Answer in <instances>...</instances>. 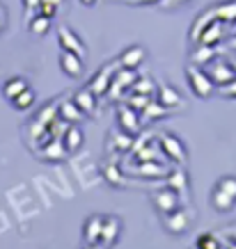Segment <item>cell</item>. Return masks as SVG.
I'll use <instances>...</instances> for the list:
<instances>
[{
	"instance_id": "42",
	"label": "cell",
	"mask_w": 236,
	"mask_h": 249,
	"mask_svg": "<svg viewBox=\"0 0 236 249\" xmlns=\"http://www.w3.org/2000/svg\"><path fill=\"white\" fill-rule=\"evenodd\" d=\"M41 2H51V5H55V7H60L64 0H41Z\"/></svg>"
},
{
	"instance_id": "12",
	"label": "cell",
	"mask_w": 236,
	"mask_h": 249,
	"mask_svg": "<svg viewBox=\"0 0 236 249\" xmlns=\"http://www.w3.org/2000/svg\"><path fill=\"white\" fill-rule=\"evenodd\" d=\"M209 78L214 80V85H227L229 80H234L236 78V71L229 67V64H225V62H216L214 67H211Z\"/></svg>"
},
{
	"instance_id": "14",
	"label": "cell",
	"mask_w": 236,
	"mask_h": 249,
	"mask_svg": "<svg viewBox=\"0 0 236 249\" xmlns=\"http://www.w3.org/2000/svg\"><path fill=\"white\" fill-rule=\"evenodd\" d=\"M62 144H64L67 153L78 151L83 146V130L78 128V126H67L64 135H62Z\"/></svg>"
},
{
	"instance_id": "25",
	"label": "cell",
	"mask_w": 236,
	"mask_h": 249,
	"mask_svg": "<svg viewBox=\"0 0 236 249\" xmlns=\"http://www.w3.org/2000/svg\"><path fill=\"white\" fill-rule=\"evenodd\" d=\"M163 114H168V107L160 106V103H154V101H149V103H147V107L142 110V119H145V121H152V119H158V117H163Z\"/></svg>"
},
{
	"instance_id": "44",
	"label": "cell",
	"mask_w": 236,
	"mask_h": 249,
	"mask_svg": "<svg viewBox=\"0 0 236 249\" xmlns=\"http://www.w3.org/2000/svg\"><path fill=\"white\" fill-rule=\"evenodd\" d=\"M232 69H234V71H236V60H234V62H232Z\"/></svg>"
},
{
	"instance_id": "38",
	"label": "cell",
	"mask_w": 236,
	"mask_h": 249,
	"mask_svg": "<svg viewBox=\"0 0 236 249\" xmlns=\"http://www.w3.org/2000/svg\"><path fill=\"white\" fill-rule=\"evenodd\" d=\"M7 30V9H5V5L0 2V35Z\"/></svg>"
},
{
	"instance_id": "27",
	"label": "cell",
	"mask_w": 236,
	"mask_h": 249,
	"mask_svg": "<svg viewBox=\"0 0 236 249\" xmlns=\"http://www.w3.org/2000/svg\"><path fill=\"white\" fill-rule=\"evenodd\" d=\"M131 91H133V94H147V96H152L154 83L149 78H136V83L131 85Z\"/></svg>"
},
{
	"instance_id": "22",
	"label": "cell",
	"mask_w": 236,
	"mask_h": 249,
	"mask_svg": "<svg viewBox=\"0 0 236 249\" xmlns=\"http://www.w3.org/2000/svg\"><path fill=\"white\" fill-rule=\"evenodd\" d=\"M110 142H113V149H117V151H131V146H133L131 135L124 133L122 128H115L113 133H110Z\"/></svg>"
},
{
	"instance_id": "41",
	"label": "cell",
	"mask_w": 236,
	"mask_h": 249,
	"mask_svg": "<svg viewBox=\"0 0 236 249\" xmlns=\"http://www.w3.org/2000/svg\"><path fill=\"white\" fill-rule=\"evenodd\" d=\"M131 2H138V5H152V2H158V0H131Z\"/></svg>"
},
{
	"instance_id": "35",
	"label": "cell",
	"mask_w": 236,
	"mask_h": 249,
	"mask_svg": "<svg viewBox=\"0 0 236 249\" xmlns=\"http://www.w3.org/2000/svg\"><path fill=\"white\" fill-rule=\"evenodd\" d=\"M58 9H60V7H55V5H51V2H41L37 12H39V14H44V16H48V18H55Z\"/></svg>"
},
{
	"instance_id": "39",
	"label": "cell",
	"mask_w": 236,
	"mask_h": 249,
	"mask_svg": "<svg viewBox=\"0 0 236 249\" xmlns=\"http://www.w3.org/2000/svg\"><path fill=\"white\" fill-rule=\"evenodd\" d=\"M160 7L165 9H172V7H179V5H183V2H188V0H158Z\"/></svg>"
},
{
	"instance_id": "45",
	"label": "cell",
	"mask_w": 236,
	"mask_h": 249,
	"mask_svg": "<svg viewBox=\"0 0 236 249\" xmlns=\"http://www.w3.org/2000/svg\"><path fill=\"white\" fill-rule=\"evenodd\" d=\"M227 249H236V245H229V247Z\"/></svg>"
},
{
	"instance_id": "4",
	"label": "cell",
	"mask_w": 236,
	"mask_h": 249,
	"mask_svg": "<svg viewBox=\"0 0 236 249\" xmlns=\"http://www.w3.org/2000/svg\"><path fill=\"white\" fill-rule=\"evenodd\" d=\"M58 44H60L62 51H71V53L80 55V57H85V53H87L83 39L78 37L71 28H67V25H60V28H58Z\"/></svg>"
},
{
	"instance_id": "43",
	"label": "cell",
	"mask_w": 236,
	"mask_h": 249,
	"mask_svg": "<svg viewBox=\"0 0 236 249\" xmlns=\"http://www.w3.org/2000/svg\"><path fill=\"white\" fill-rule=\"evenodd\" d=\"M80 2H83L85 7H92V5H94V2H97V0H80Z\"/></svg>"
},
{
	"instance_id": "24",
	"label": "cell",
	"mask_w": 236,
	"mask_h": 249,
	"mask_svg": "<svg viewBox=\"0 0 236 249\" xmlns=\"http://www.w3.org/2000/svg\"><path fill=\"white\" fill-rule=\"evenodd\" d=\"M12 106L16 107V110H28V107L35 106V91L28 87V89H23L19 96H14L12 101H9Z\"/></svg>"
},
{
	"instance_id": "15",
	"label": "cell",
	"mask_w": 236,
	"mask_h": 249,
	"mask_svg": "<svg viewBox=\"0 0 236 249\" xmlns=\"http://www.w3.org/2000/svg\"><path fill=\"white\" fill-rule=\"evenodd\" d=\"M74 103L80 107V112H83V114H94V110H97V96H94V94H92L87 87L76 91Z\"/></svg>"
},
{
	"instance_id": "20",
	"label": "cell",
	"mask_w": 236,
	"mask_h": 249,
	"mask_svg": "<svg viewBox=\"0 0 236 249\" xmlns=\"http://www.w3.org/2000/svg\"><path fill=\"white\" fill-rule=\"evenodd\" d=\"M39 156L46 160H62L67 156V149H64L62 140H51V142L44 144V149L39 151Z\"/></svg>"
},
{
	"instance_id": "40",
	"label": "cell",
	"mask_w": 236,
	"mask_h": 249,
	"mask_svg": "<svg viewBox=\"0 0 236 249\" xmlns=\"http://www.w3.org/2000/svg\"><path fill=\"white\" fill-rule=\"evenodd\" d=\"M85 249H106V247H103L101 242H92V245H87V247H85Z\"/></svg>"
},
{
	"instance_id": "32",
	"label": "cell",
	"mask_w": 236,
	"mask_h": 249,
	"mask_svg": "<svg viewBox=\"0 0 236 249\" xmlns=\"http://www.w3.org/2000/svg\"><path fill=\"white\" fill-rule=\"evenodd\" d=\"M197 249H220V242H218L216 235L204 233L197 238Z\"/></svg>"
},
{
	"instance_id": "3",
	"label": "cell",
	"mask_w": 236,
	"mask_h": 249,
	"mask_svg": "<svg viewBox=\"0 0 236 249\" xmlns=\"http://www.w3.org/2000/svg\"><path fill=\"white\" fill-rule=\"evenodd\" d=\"M152 204L160 215H168V213L177 211V208L181 206V201H179V192L165 185L163 190H158V192H154L152 195Z\"/></svg>"
},
{
	"instance_id": "6",
	"label": "cell",
	"mask_w": 236,
	"mask_h": 249,
	"mask_svg": "<svg viewBox=\"0 0 236 249\" xmlns=\"http://www.w3.org/2000/svg\"><path fill=\"white\" fill-rule=\"evenodd\" d=\"M163 227L168 229L170 233H183L186 229L191 227V213L183 211L181 206H179L177 211L163 215Z\"/></svg>"
},
{
	"instance_id": "1",
	"label": "cell",
	"mask_w": 236,
	"mask_h": 249,
	"mask_svg": "<svg viewBox=\"0 0 236 249\" xmlns=\"http://www.w3.org/2000/svg\"><path fill=\"white\" fill-rule=\"evenodd\" d=\"M186 80H188V87H191V91L197 98H209L216 89V85H214V80L209 78V73L197 67H193V64L186 69Z\"/></svg>"
},
{
	"instance_id": "18",
	"label": "cell",
	"mask_w": 236,
	"mask_h": 249,
	"mask_svg": "<svg viewBox=\"0 0 236 249\" xmlns=\"http://www.w3.org/2000/svg\"><path fill=\"white\" fill-rule=\"evenodd\" d=\"M234 204H236L234 196H229L227 192H222L220 188H214V192H211V206H214L216 211L229 213L234 208Z\"/></svg>"
},
{
	"instance_id": "28",
	"label": "cell",
	"mask_w": 236,
	"mask_h": 249,
	"mask_svg": "<svg viewBox=\"0 0 236 249\" xmlns=\"http://www.w3.org/2000/svg\"><path fill=\"white\" fill-rule=\"evenodd\" d=\"M58 119V107H55V103H46L44 107H41V112L37 114V121H41V124H53V121Z\"/></svg>"
},
{
	"instance_id": "5",
	"label": "cell",
	"mask_w": 236,
	"mask_h": 249,
	"mask_svg": "<svg viewBox=\"0 0 236 249\" xmlns=\"http://www.w3.org/2000/svg\"><path fill=\"white\" fill-rule=\"evenodd\" d=\"M160 149H163V153H165L170 160H175V162H183V160L188 158L183 142L177 135H172V133H163V135H160Z\"/></svg>"
},
{
	"instance_id": "11",
	"label": "cell",
	"mask_w": 236,
	"mask_h": 249,
	"mask_svg": "<svg viewBox=\"0 0 236 249\" xmlns=\"http://www.w3.org/2000/svg\"><path fill=\"white\" fill-rule=\"evenodd\" d=\"M158 103L160 106H165L168 110L170 107H186V101H183L170 85H160L158 87Z\"/></svg>"
},
{
	"instance_id": "33",
	"label": "cell",
	"mask_w": 236,
	"mask_h": 249,
	"mask_svg": "<svg viewBox=\"0 0 236 249\" xmlns=\"http://www.w3.org/2000/svg\"><path fill=\"white\" fill-rule=\"evenodd\" d=\"M138 172L147 174V176H160V174H163V167L156 165V160H142V167H140Z\"/></svg>"
},
{
	"instance_id": "17",
	"label": "cell",
	"mask_w": 236,
	"mask_h": 249,
	"mask_svg": "<svg viewBox=\"0 0 236 249\" xmlns=\"http://www.w3.org/2000/svg\"><path fill=\"white\" fill-rule=\"evenodd\" d=\"M220 39H222V25L218 21H211L204 30H202V35H199L197 41L199 44H204V46H216Z\"/></svg>"
},
{
	"instance_id": "2",
	"label": "cell",
	"mask_w": 236,
	"mask_h": 249,
	"mask_svg": "<svg viewBox=\"0 0 236 249\" xmlns=\"http://www.w3.org/2000/svg\"><path fill=\"white\" fill-rule=\"evenodd\" d=\"M117 67H119V62H113V64H108V67H101L99 71L94 73V78L90 80L87 89H90L94 96H106L108 89H110V83H113V76H115V71H117Z\"/></svg>"
},
{
	"instance_id": "7",
	"label": "cell",
	"mask_w": 236,
	"mask_h": 249,
	"mask_svg": "<svg viewBox=\"0 0 236 249\" xmlns=\"http://www.w3.org/2000/svg\"><path fill=\"white\" fill-rule=\"evenodd\" d=\"M117 124H119V128H122L124 133H129V135H133V133L140 130V117H138V112L131 106H124V103L117 107Z\"/></svg>"
},
{
	"instance_id": "19",
	"label": "cell",
	"mask_w": 236,
	"mask_h": 249,
	"mask_svg": "<svg viewBox=\"0 0 236 249\" xmlns=\"http://www.w3.org/2000/svg\"><path fill=\"white\" fill-rule=\"evenodd\" d=\"M30 85H28V80L21 76H14V78H9L7 83L2 85V96L7 98V101H12L14 96H19L23 89H28Z\"/></svg>"
},
{
	"instance_id": "23",
	"label": "cell",
	"mask_w": 236,
	"mask_h": 249,
	"mask_svg": "<svg viewBox=\"0 0 236 249\" xmlns=\"http://www.w3.org/2000/svg\"><path fill=\"white\" fill-rule=\"evenodd\" d=\"M186 185H188V176H186V172L175 169V172L168 174V188L177 190V192L181 195V192H186Z\"/></svg>"
},
{
	"instance_id": "36",
	"label": "cell",
	"mask_w": 236,
	"mask_h": 249,
	"mask_svg": "<svg viewBox=\"0 0 236 249\" xmlns=\"http://www.w3.org/2000/svg\"><path fill=\"white\" fill-rule=\"evenodd\" d=\"M220 94H225V96H234V98H236V78H234V80H229L227 85H220Z\"/></svg>"
},
{
	"instance_id": "8",
	"label": "cell",
	"mask_w": 236,
	"mask_h": 249,
	"mask_svg": "<svg viewBox=\"0 0 236 249\" xmlns=\"http://www.w3.org/2000/svg\"><path fill=\"white\" fill-rule=\"evenodd\" d=\"M119 233H122V222H119V217H115V215H106V217H103V224H101L99 242L108 249L115 240H117V238H119Z\"/></svg>"
},
{
	"instance_id": "34",
	"label": "cell",
	"mask_w": 236,
	"mask_h": 249,
	"mask_svg": "<svg viewBox=\"0 0 236 249\" xmlns=\"http://www.w3.org/2000/svg\"><path fill=\"white\" fill-rule=\"evenodd\" d=\"M106 178H108V183H113V185H124V181H122V176H119V172H117V167H106Z\"/></svg>"
},
{
	"instance_id": "9",
	"label": "cell",
	"mask_w": 236,
	"mask_h": 249,
	"mask_svg": "<svg viewBox=\"0 0 236 249\" xmlns=\"http://www.w3.org/2000/svg\"><path fill=\"white\" fill-rule=\"evenodd\" d=\"M60 69L69 78L83 76V57L76 53H71V51H62L60 53Z\"/></svg>"
},
{
	"instance_id": "26",
	"label": "cell",
	"mask_w": 236,
	"mask_h": 249,
	"mask_svg": "<svg viewBox=\"0 0 236 249\" xmlns=\"http://www.w3.org/2000/svg\"><path fill=\"white\" fill-rule=\"evenodd\" d=\"M214 16L216 18H222V21H232V18H236V2H225V5H220V7H216Z\"/></svg>"
},
{
	"instance_id": "29",
	"label": "cell",
	"mask_w": 236,
	"mask_h": 249,
	"mask_svg": "<svg viewBox=\"0 0 236 249\" xmlns=\"http://www.w3.org/2000/svg\"><path fill=\"white\" fill-rule=\"evenodd\" d=\"M214 55H216L214 46H204V44H202V48L193 53V62H197V64H206V62L214 60Z\"/></svg>"
},
{
	"instance_id": "16",
	"label": "cell",
	"mask_w": 236,
	"mask_h": 249,
	"mask_svg": "<svg viewBox=\"0 0 236 249\" xmlns=\"http://www.w3.org/2000/svg\"><path fill=\"white\" fill-rule=\"evenodd\" d=\"M58 117H60L62 121H69V124H78L85 114L80 112V107H78L74 101H62V106L58 107Z\"/></svg>"
},
{
	"instance_id": "13",
	"label": "cell",
	"mask_w": 236,
	"mask_h": 249,
	"mask_svg": "<svg viewBox=\"0 0 236 249\" xmlns=\"http://www.w3.org/2000/svg\"><path fill=\"white\" fill-rule=\"evenodd\" d=\"M101 224H103V215H92V217H87V222H85V227H83V235H85V242H87V245L99 242Z\"/></svg>"
},
{
	"instance_id": "21",
	"label": "cell",
	"mask_w": 236,
	"mask_h": 249,
	"mask_svg": "<svg viewBox=\"0 0 236 249\" xmlns=\"http://www.w3.org/2000/svg\"><path fill=\"white\" fill-rule=\"evenodd\" d=\"M51 23H53V18H48V16L44 14H32V18L28 21V28H30V32H35V35H46V32L51 30Z\"/></svg>"
},
{
	"instance_id": "37",
	"label": "cell",
	"mask_w": 236,
	"mask_h": 249,
	"mask_svg": "<svg viewBox=\"0 0 236 249\" xmlns=\"http://www.w3.org/2000/svg\"><path fill=\"white\" fill-rule=\"evenodd\" d=\"M39 5H41V0H23V7H25V12L28 14H37V9H39Z\"/></svg>"
},
{
	"instance_id": "31",
	"label": "cell",
	"mask_w": 236,
	"mask_h": 249,
	"mask_svg": "<svg viewBox=\"0 0 236 249\" xmlns=\"http://www.w3.org/2000/svg\"><path fill=\"white\" fill-rule=\"evenodd\" d=\"M216 188H220L222 192H227L229 196H234L236 199V176H222Z\"/></svg>"
},
{
	"instance_id": "30",
	"label": "cell",
	"mask_w": 236,
	"mask_h": 249,
	"mask_svg": "<svg viewBox=\"0 0 236 249\" xmlns=\"http://www.w3.org/2000/svg\"><path fill=\"white\" fill-rule=\"evenodd\" d=\"M149 101H152V96H147V94H131L129 101H126V106H131L136 112H142Z\"/></svg>"
},
{
	"instance_id": "10",
	"label": "cell",
	"mask_w": 236,
	"mask_h": 249,
	"mask_svg": "<svg viewBox=\"0 0 236 249\" xmlns=\"http://www.w3.org/2000/svg\"><path fill=\"white\" fill-rule=\"evenodd\" d=\"M145 57H147V51L142 46H131V48H126V51L119 55L117 62H119V67H124V69H136L145 62Z\"/></svg>"
}]
</instances>
